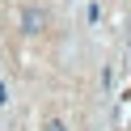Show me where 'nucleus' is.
<instances>
[{"mask_svg":"<svg viewBox=\"0 0 131 131\" xmlns=\"http://www.w3.org/2000/svg\"><path fill=\"white\" fill-rule=\"evenodd\" d=\"M4 97H9V93H4V85H0V106H4Z\"/></svg>","mask_w":131,"mask_h":131,"instance_id":"nucleus-3","label":"nucleus"},{"mask_svg":"<svg viewBox=\"0 0 131 131\" xmlns=\"http://www.w3.org/2000/svg\"><path fill=\"white\" fill-rule=\"evenodd\" d=\"M42 131H68V127H63V123H59V118H51V123H47V127H42Z\"/></svg>","mask_w":131,"mask_h":131,"instance_id":"nucleus-2","label":"nucleus"},{"mask_svg":"<svg viewBox=\"0 0 131 131\" xmlns=\"http://www.w3.org/2000/svg\"><path fill=\"white\" fill-rule=\"evenodd\" d=\"M42 26H47V13L34 9V4H26V9H21V30H26V34H38Z\"/></svg>","mask_w":131,"mask_h":131,"instance_id":"nucleus-1","label":"nucleus"}]
</instances>
